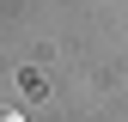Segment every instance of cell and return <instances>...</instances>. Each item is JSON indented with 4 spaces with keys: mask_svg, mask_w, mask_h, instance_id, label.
I'll list each match as a JSON object with an SVG mask.
<instances>
[{
    "mask_svg": "<svg viewBox=\"0 0 128 122\" xmlns=\"http://www.w3.org/2000/svg\"><path fill=\"white\" fill-rule=\"evenodd\" d=\"M0 122H24V116H12V110H0Z\"/></svg>",
    "mask_w": 128,
    "mask_h": 122,
    "instance_id": "1",
    "label": "cell"
}]
</instances>
